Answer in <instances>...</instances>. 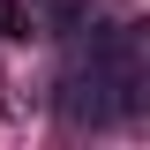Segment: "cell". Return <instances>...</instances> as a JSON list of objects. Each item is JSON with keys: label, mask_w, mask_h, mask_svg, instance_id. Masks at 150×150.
<instances>
[{"label": "cell", "mask_w": 150, "mask_h": 150, "mask_svg": "<svg viewBox=\"0 0 150 150\" xmlns=\"http://www.w3.org/2000/svg\"><path fill=\"white\" fill-rule=\"evenodd\" d=\"M143 105V53H135L128 30H112L90 60H75L60 75V112L68 120H112V112Z\"/></svg>", "instance_id": "6da1fadb"}, {"label": "cell", "mask_w": 150, "mask_h": 150, "mask_svg": "<svg viewBox=\"0 0 150 150\" xmlns=\"http://www.w3.org/2000/svg\"><path fill=\"white\" fill-rule=\"evenodd\" d=\"M0 38H30V15H23L15 0H0Z\"/></svg>", "instance_id": "7a4b0ae2"}]
</instances>
